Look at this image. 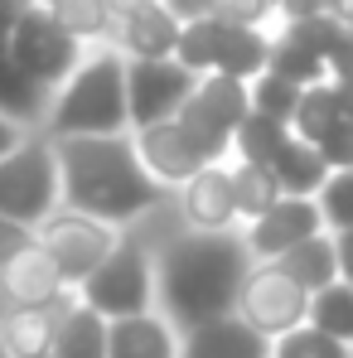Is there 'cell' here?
Listing matches in <instances>:
<instances>
[{"instance_id": "6da1fadb", "label": "cell", "mask_w": 353, "mask_h": 358, "mask_svg": "<svg viewBox=\"0 0 353 358\" xmlns=\"http://www.w3.org/2000/svg\"><path fill=\"white\" fill-rule=\"evenodd\" d=\"M252 252L242 228H189L179 223L155 247V310H165L184 329L233 315L242 281L252 271Z\"/></svg>"}, {"instance_id": "ffe728a7", "label": "cell", "mask_w": 353, "mask_h": 358, "mask_svg": "<svg viewBox=\"0 0 353 358\" xmlns=\"http://www.w3.org/2000/svg\"><path fill=\"white\" fill-rule=\"evenodd\" d=\"M271 63V29L257 24H228L218 29V68L213 73H233V78H257Z\"/></svg>"}, {"instance_id": "d6a6232c", "label": "cell", "mask_w": 353, "mask_h": 358, "mask_svg": "<svg viewBox=\"0 0 353 358\" xmlns=\"http://www.w3.org/2000/svg\"><path fill=\"white\" fill-rule=\"evenodd\" d=\"M315 199L324 208V228H334V233L339 228H353V165L349 170H334Z\"/></svg>"}, {"instance_id": "603a6c76", "label": "cell", "mask_w": 353, "mask_h": 358, "mask_svg": "<svg viewBox=\"0 0 353 358\" xmlns=\"http://www.w3.org/2000/svg\"><path fill=\"white\" fill-rule=\"evenodd\" d=\"M286 271H291L295 281L315 296V291H324L329 281H339V252H334V233L324 228V233H315V238L295 242L286 257H276Z\"/></svg>"}, {"instance_id": "f1b7e54d", "label": "cell", "mask_w": 353, "mask_h": 358, "mask_svg": "<svg viewBox=\"0 0 353 358\" xmlns=\"http://www.w3.org/2000/svg\"><path fill=\"white\" fill-rule=\"evenodd\" d=\"M271 358H353V344L324 334L319 324L305 320V324H295V329L271 339Z\"/></svg>"}, {"instance_id": "83f0119b", "label": "cell", "mask_w": 353, "mask_h": 358, "mask_svg": "<svg viewBox=\"0 0 353 358\" xmlns=\"http://www.w3.org/2000/svg\"><path fill=\"white\" fill-rule=\"evenodd\" d=\"M310 324H319L324 334L353 344V281H329L324 291L310 296Z\"/></svg>"}, {"instance_id": "7dc6e473", "label": "cell", "mask_w": 353, "mask_h": 358, "mask_svg": "<svg viewBox=\"0 0 353 358\" xmlns=\"http://www.w3.org/2000/svg\"><path fill=\"white\" fill-rule=\"evenodd\" d=\"M0 358H15V349H10V339L0 334Z\"/></svg>"}, {"instance_id": "d590c367", "label": "cell", "mask_w": 353, "mask_h": 358, "mask_svg": "<svg viewBox=\"0 0 353 358\" xmlns=\"http://www.w3.org/2000/svg\"><path fill=\"white\" fill-rule=\"evenodd\" d=\"M29 242H34V228H29V223H15V218L0 213V266H5L20 247H29Z\"/></svg>"}, {"instance_id": "f6af8a7d", "label": "cell", "mask_w": 353, "mask_h": 358, "mask_svg": "<svg viewBox=\"0 0 353 358\" xmlns=\"http://www.w3.org/2000/svg\"><path fill=\"white\" fill-rule=\"evenodd\" d=\"M334 15H339L344 24H353V0H334Z\"/></svg>"}, {"instance_id": "3957f363", "label": "cell", "mask_w": 353, "mask_h": 358, "mask_svg": "<svg viewBox=\"0 0 353 358\" xmlns=\"http://www.w3.org/2000/svg\"><path fill=\"white\" fill-rule=\"evenodd\" d=\"M126 68L131 59L117 44H87L78 68L54 87V102L44 112V136H117L131 131V97H126Z\"/></svg>"}, {"instance_id": "52a82bcc", "label": "cell", "mask_w": 353, "mask_h": 358, "mask_svg": "<svg viewBox=\"0 0 353 358\" xmlns=\"http://www.w3.org/2000/svg\"><path fill=\"white\" fill-rule=\"evenodd\" d=\"M34 238L49 247V257L63 266V276L82 286V281L112 257V247L121 242V228L107 223V218H97V213L73 208V203H59V208L34 228Z\"/></svg>"}, {"instance_id": "4dcf8cb0", "label": "cell", "mask_w": 353, "mask_h": 358, "mask_svg": "<svg viewBox=\"0 0 353 358\" xmlns=\"http://www.w3.org/2000/svg\"><path fill=\"white\" fill-rule=\"evenodd\" d=\"M218 29H223V20H218V15L184 24V29H179L175 59L184 63V68H194V73H213V68H218Z\"/></svg>"}, {"instance_id": "ab89813d", "label": "cell", "mask_w": 353, "mask_h": 358, "mask_svg": "<svg viewBox=\"0 0 353 358\" xmlns=\"http://www.w3.org/2000/svg\"><path fill=\"white\" fill-rule=\"evenodd\" d=\"M29 131H34V126H24V121H15V117H5V112H0V160H5V155L29 136Z\"/></svg>"}, {"instance_id": "74e56055", "label": "cell", "mask_w": 353, "mask_h": 358, "mask_svg": "<svg viewBox=\"0 0 353 358\" xmlns=\"http://www.w3.org/2000/svg\"><path fill=\"white\" fill-rule=\"evenodd\" d=\"M329 78H353V24H344L339 44L329 49Z\"/></svg>"}, {"instance_id": "277c9868", "label": "cell", "mask_w": 353, "mask_h": 358, "mask_svg": "<svg viewBox=\"0 0 353 358\" xmlns=\"http://www.w3.org/2000/svg\"><path fill=\"white\" fill-rule=\"evenodd\" d=\"M63 203V175H59V145L39 126L0 160V213L15 223L39 228Z\"/></svg>"}, {"instance_id": "bcb514c9", "label": "cell", "mask_w": 353, "mask_h": 358, "mask_svg": "<svg viewBox=\"0 0 353 358\" xmlns=\"http://www.w3.org/2000/svg\"><path fill=\"white\" fill-rule=\"evenodd\" d=\"M10 310H15V300H10V291H5V281H0V320H5Z\"/></svg>"}, {"instance_id": "d6986e66", "label": "cell", "mask_w": 353, "mask_h": 358, "mask_svg": "<svg viewBox=\"0 0 353 358\" xmlns=\"http://www.w3.org/2000/svg\"><path fill=\"white\" fill-rule=\"evenodd\" d=\"M59 305H15L0 320V334L10 339L15 358H49L54 354V334H59Z\"/></svg>"}, {"instance_id": "5bb4252c", "label": "cell", "mask_w": 353, "mask_h": 358, "mask_svg": "<svg viewBox=\"0 0 353 358\" xmlns=\"http://www.w3.org/2000/svg\"><path fill=\"white\" fill-rule=\"evenodd\" d=\"M179 324L165 310L107 320V358H179Z\"/></svg>"}, {"instance_id": "f546056e", "label": "cell", "mask_w": 353, "mask_h": 358, "mask_svg": "<svg viewBox=\"0 0 353 358\" xmlns=\"http://www.w3.org/2000/svg\"><path fill=\"white\" fill-rule=\"evenodd\" d=\"M291 141V121H276L266 117V112H252V117L242 121V131H237V145L233 155H242V160H276V150Z\"/></svg>"}, {"instance_id": "4fadbf2b", "label": "cell", "mask_w": 353, "mask_h": 358, "mask_svg": "<svg viewBox=\"0 0 353 358\" xmlns=\"http://www.w3.org/2000/svg\"><path fill=\"white\" fill-rule=\"evenodd\" d=\"M131 136H136V150H141L145 170L160 179L165 189H179L194 170L208 165L203 150L189 141V131H184L175 117H170V121H150V126H136Z\"/></svg>"}, {"instance_id": "8992f818", "label": "cell", "mask_w": 353, "mask_h": 358, "mask_svg": "<svg viewBox=\"0 0 353 358\" xmlns=\"http://www.w3.org/2000/svg\"><path fill=\"white\" fill-rule=\"evenodd\" d=\"M82 300L92 310H102L107 320L155 310V247L136 228H121V242L112 247V257L82 281Z\"/></svg>"}, {"instance_id": "5b68a950", "label": "cell", "mask_w": 353, "mask_h": 358, "mask_svg": "<svg viewBox=\"0 0 353 358\" xmlns=\"http://www.w3.org/2000/svg\"><path fill=\"white\" fill-rule=\"evenodd\" d=\"M252 78L233 73H199L189 102L179 107V126L189 131V141L203 150V160H228L237 145L242 121L252 117Z\"/></svg>"}, {"instance_id": "7a4b0ae2", "label": "cell", "mask_w": 353, "mask_h": 358, "mask_svg": "<svg viewBox=\"0 0 353 358\" xmlns=\"http://www.w3.org/2000/svg\"><path fill=\"white\" fill-rule=\"evenodd\" d=\"M59 175H63V203L97 213L117 228L141 223L145 213H155L160 203L175 199V189H165L160 179L145 170L136 136H59Z\"/></svg>"}, {"instance_id": "60d3db41", "label": "cell", "mask_w": 353, "mask_h": 358, "mask_svg": "<svg viewBox=\"0 0 353 358\" xmlns=\"http://www.w3.org/2000/svg\"><path fill=\"white\" fill-rule=\"evenodd\" d=\"M329 233H334V228H329ZM334 252H339V276L353 281V228H339V233H334Z\"/></svg>"}, {"instance_id": "8d00e7d4", "label": "cell", "mask_w": 353, "mask_h": 358, "mask_svg": "<svg viewBox=\"0 0 353 358\" xmlns=\"http://www.w3.org/2000/svg\"><path fill=\"white\" fill-rule=\"evenodd\" d=\"M315 15H334V0H281V20H276V24L315 20Z\"/></svg>"}, {"instance_id": "f35d334b", "label": "cell", "mask_w": 353, "mask_h": 358, "mask_svg": "<svg viewBox=\"0 0 353 358\" xmlns=\"http://www.w3.org/2000/svg\"><path fill=\"white\" fill-rule=\"evenodd\" d=\"M170 15H175L179 24H194V20H208L213 10H218V0H160Z\"/></svg>"}, {"instance_id": "44dd1931", "label": "cell", "mask_w": 353, "mask_h": 358, "mask_svg": "<svg viewBox=\"0 0 353 358\" xmlns=\"http://www.w3.org/2000/svg\"><path fill=\"white\" fill-rule=\"evenodd\" d=\"M49 358H107V315L92 310L87 300H78L73 310H63Z\"/></svg>"}, {"instance_id": "9c48e42d", "label": "cell", "mask_w": 353, "mask_h": 358, "mask_svg": "<svg viewBox=\"0 0 353 358\" xmlns=\"http://www.w3.org/2000/svg\"><path fill=\"white\" fill-rule=\"evenodd\" d=\"M237 315L252 329H261L266 339H276V334L310 320V291L281 262H252V271L242 281V296H237Z\"/></svg>"}, {"instance_id": "7bdbcfd3", "label": "cell", "mask_w": 353, "mask_h": 358, "mask_svg": "<svg viewBox=\"0 0 353 358\" xmlns=\"http://www.w3.org/2000/svg\"><path fill=\"white\" fill-rule=\"evenodd\" d=\"M339 87V102H344V117H353V78H334Z\"/></svg>"}, {"instance_id": "c3c4849f", "label": "cell", "mask_w": 353, "mask_h": 358, "mask_svg": "<svg viewBox=\"0 0 353 358\" xmlns=\"http://www.w3.org/2000/svg\"><path fill=\"white\" fill-rule=\"evenodd\" d=\"M44 5H49V0H44Z\"/></svg>"}, {"instance_id": "d4e9b609", "label": "cell", "mask_w": 353, "mask_h": 358, "mask_svg": "<svg viewBox=\"0 0 353 358\" xmlns=\"http://www.w3.org/2000/svg\"><path fill=\"white\" fill-rule=\"evenodd\" d=\"M344 117V102H339V87H334V78H324V83H305V92H300V102H295V117H291V131L300 141H324V131L334 126V121Z\"/></svg>"}, {"instance_id": "e575fe53", "label": "cell", "mask_w": 353, "mask_h": 358, "mask_svg": "<svg viewBox=\"0 0 353 358\" xmlns=\"http://www.w3.org/2000/svg\"><path fill=\"white\" fill-rule=\"evenodd\" d=\"M319 150H324L329 170H349V165H353V117H339V121H334V126L324 131Z\"/></svg>"}, {"instance_id": "30bf717a", "label": "cell", "mask_w": 353, "mask_h": 358, "mask_svg": "<svg viewBox=\"0 0 353 358\" xmlns=\"http://www.w3.org/2000/svg\"><path fill=\"white\" fill-rule=\"evenodd\" d=\"M199 73L184 68L179 59H131L126 68V97H131V131L150 126V121L179 117V107L189 102Z\"/></svg>"}, {"instance_id": "ee69618b", "label": "cell", "mask_w": 353, "mask_h": 358, "mask_svg": "<svg viewBox=\"0 0 353 358\" xmlns=\"http://www.w3.org/2000/svg\"><path fill=\"white\" fill-rule=\"evenodd\" d=\"M141 5H155V0H112V10L126 15V10H141Z\"/></svg>"}, {"instance_id": "ba28073f", "label": "cell", "mask_w": 353, "mask_h": 358, "mask_svg": "<svg viewBox=\"0 0 353 358\" xmlns=\"http://www.w3.org/2000/svg\"><path fill=\"white\" fill-rule=\"evenodd\" d=\"M10 54L20 59L24 73H34L44 87H59L63 78L78 68V59L87 54V44L63 29L59 15H54L44 0H34V5L20 15V24L10 29Z\"/></svg>"}, {"instance_id": "484cf974", "label": "cell", "mask_w": 353, "mask_h": 358, "mask_svg": "<svg viewBox=\"0 0 353 358\" xmlns=\"http://www.w3.org/2000/svg\"><path fill=\"white\" fill-rule=\"evenodd\" d=\"M49 10L59 15V24L82 39V44H107L117 29V10L112 0H49Z\"/></svg>"}, {"instance_id": "8fae6325", "label": "cell", "mask_w": 353, "mask_h": 358, "mask_svg": "<svg viewBox=\"0 0 353 358\" xmlns=\"http://www.w3.org/2000/svg\"><path fill=\"white\" fill-rule=\"evenodd\" d=\"M315 233H324V208H319L315 194H281L261 218L242 223L247 252H252L257 262H276V257L291 252L295 242L315 238Z\"/></svg>"}, {"instance_id": "b9f144b4", "label": "cell", "mask_w": 353, "mask_h": 358, "mask_svg": "<svg viewBox=\"0 0 353 358\" xmlns=\"http://www.w3.org/2000/svg\"><path fill=\"white\" fill-rule=\"evenodd\" d=\"M34 0H0V39H10V29L20 24V15L29 10Z\"/></svg>"}, {"instance_id": "cb8c5ba5", "label": "cell", "mask_w": 353, "mask_h": 358, "mask_svg": "<svg viewBox=\"0 0 353 358\" xmlns=\"http://www.w3.org/2000/svg\"><path fill=\"white\" fill-rule=\"evenodd\" d=\"M228 165H233V189H237V213H242V223L261 218V213L286 194L281 175H276L266 160H242V155H228Z\"/></svg>"}, {"instance_id": "4316f807", "label": "cell", "mask_w": 353, "mask_h": 358, "mask_svg": "<svg viewBox=\"0 0 353 358\" xmlns=\"http://www.w3.org/2000/svg\"><path fill=\"white\" fill-rule=\"evenodd\" d=\"M266 68L281 73V78H291V83H324L329 78V63L319 59L305 39L286 34V29H271V63Z\"/></svg>"}, {"instance_id": "1f68e13d", "label": "cell", "mask_w": 353, "mask_h": 358, "mask_svg": "<svg viewBox=\"0 0 353 358\" xmlns=\"http://www.w3.org/2000/svg\"><path fill=\"white\" fill-rule=\"evenodd\" d=\"M252 112H266V117L276 121H291L295 117V102H300V92H305V83H291V78H281V73H257L252 83Z\"/></svg>"}, {"instance_id": "7c38bea8", "label": "cell", "mask_w": 353, "mask_h": 358, "mask_svg": "<svg viewBox=\"0 0 353 358\" xmlns=\"http://www.w3.org/2000/svg\"><path fill=\"white\" fill-rule=\"evenodd\" d=\"M175 208L189 228H242L237 213V189H233V165L208 160L203 170L184 179L175 189Z\"/></svg>"}, {"instance_id": "7402d4cb", "label": "cell", "mask_w": 353, "mask_h": 358, "mask_svg": "<svg viewBox=\"0 0 353 358\" xmlns=\"http://www.w3.org/2000/svg\"><path fill=\"white\" fill-rule=\"evenodd\" d=\"M271 170L281 175L286 194H319V189H324V179L334 175V170H329V160H324V150H319L315 141H300L295 131H291V141L276 150Z\"/></svg>"}, {"instance_id": "2e32d148", "label": "cell", "mask_w": 353, "mask_h": 358, "mask_svg": "<svg viewBox=\"0 0 353 358\" xmlns=\"http://www.w3.org/2000/svg\"><path fill=\"white\" fill-rule=\"evenodd\" d=\"M0 281L15 305H59V296L68 291V276L63 266L49 257V247L34 238L29 247H20L5 266H0Z\"/></svg>"}, {"instance_id": "836d02e7", "label": "cell", "mask_w": 353, "mask_h": 358, "mask_svg": "<svg viewBox=\"0 0 353 358\" xmlns=\"http://www.w3.org/2000/svg\"><path fill=\"white\" fill-rule=\"evenodd\" d=\"M228 24H257V29H276L281 20V0H218L213 10Z\"/></svg>"}, {"instance_id": "e0dca14e", "label": "cell", "mask_w": 353, "mask_h": 358, "mask_svg": "<svg viewBox=\"0 0 353 358\" xmlns=\"http://www.w3.org/2000/svg\"><path fill=\"white\" fill-rule=\"evenodd\" d=\"M179 29H184V24L155 0V5H141V10L117 15V29H112L107 44H117L126 59H175Z\"/></svg>"}, {"instance_id": "ac0fdd59", "label": "cell", "mask_w": 353, "mask_h": 358, "mask_svg": "<svg viewBox=\"0 0 353 358\" xmlns=\"http://www.w3.org/2000/svg\"><path fill=\"white\" fill-rule=\"evenodd\" d=\"M54 102V87H44L34 73H24L10 54V39H0V112L24 126H44V112Z\"/></svg>"}, {"instance_id": "9a60e30c", "label": "cell", "mask_w": 353, "mask_h": 358, "mask_svg": "<svg viewBox=\"0 0 353 358\" xmlns=\"http://www.w3.org/2000/svg\"><path fill=\"white\" fill-rule=\"evenodd\" d=\"M179 358H271V339L233 310V315H218L208 324L184 329Z\"/></svg>"}]
</instances>
